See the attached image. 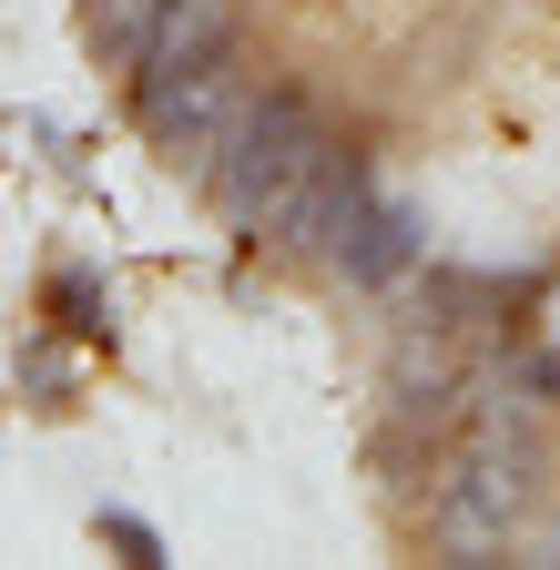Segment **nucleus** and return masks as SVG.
Here are the masks:
<instances>
[{
    "instance_id": "5",
    "label": "nucleus",
    "mask_w": 560,
    "mask_h": 570,
    "mask_svg": "<svg viewBox=\"0 0 560 570\" xmlns=\"http://www.w3.org/2000/svg\"><path fill=\"white\" fill-rule=\"evenodd\" d=\"M225 51H245V0H154L144 51H132L122 82H144V71H194V61H225Z\"/></svg>"
},
{
    "instance_id": "3",
    "label": "nucleus",
    "mask_w": 560,
    "mask_h": 570,
    "mask_svg": "<svg viewBox=\"0 0 560 570\" xmlns=\"http://www.w3.org/2000/svg\"><path fill=\"white\" fill-rule=\"evenodd\" d=\"M367 194H377V154H367V142H336V132H326V154H316L286 194H275V214L255 225V245H265V255H286V265H326L336 235L357 225V204H367Z\"/></svg>"
},
{
    "instance_id": "9",
    "label": "nucleus",
    "mask_w": 560,
    "mask_h": 570,
    "mask_svg": "<svg viewBox=\"0 0 560 570\" xmlns=\"http://www.w3.org/2000/svg\"><path fill=\"white\" fill-rule=\"evenodd\" d=\"M92 540H102L112 560H144V570L164 560V530H154L144 510H122V499H102V510H92Z\"/></svg>"
},
{
    "instance_id": "10",
    "label": "nucleus",
    "mask_w": 560,
    "mask_h": 570,
    "mask_svg": "<svg viewBox=\"0 0 560 570\" xmlns=\"http://www.w3.org/2000/svg\"><path fill=\"white\" fill-rule=\"evenodd\" d=\"M540 407H560V346H520V367H510Z\"/></svg>"
},
{
    "instance_id": "7",
    "label": "nucleus",
    "mask_w": 560,
    "mask_h": 570,
    "mask_svg": "<svg viewBox=\"0 0 560 570\" xmlns=\"http://www.w3.org/2000/svg\"><path fill=\"white\" fill-rule=\"evenodd\" d=\"M82 356L92 346H72L51 316L11 346V387H21V407H41V417H72V377H82Z\"/></svg>"
},
{
    "instance_id": "1",
    "label": "nucleus",
    "mask_w": 560,
    "mask_h": 570,
    "mask_svg": "<svg viewBox=\"0 0 560 570\" xmlns=\"http://www.w3.org/2000/svg\"><path fill=\"white\" fill-rule=\"evenodd\" d=\"M316 154H326V112H316V92H306V82H255L245 112H235L225 142H215V164H204L194 184H204V204H215L225 225L255 235L265 214H275V194H286Z\"/></svg>"
},
{
    "instance_id": "6",
    "label": "nucleus",
    "mask_w": 560,
    "mask_h": 570,
    "mask_svg": "<svg viewBox=\"0 0 560 570\" xmlns=\"http://www.w3.org/2000/svg\"><path fill=\"white\" fill-rule=\"evenodd\" d=\"M41 316L72 336V346L112 356V346H122V285H112L92 255H51V265H41Z\"/></svg>"
},
{
    "instance_id": "4",
    "label": "nucleus",
    "mask_w": 560,
    "mask_h": 570,
    "mask_svg": "<svg viewBox=\"0 0 560 570\" xmlns=\"http://www.w3.org/2000/svg\"><path fill=\"white\" fill-rule=\"evenodd\" d=\"M417 265H429V214H417L407 194H387V184L357 204V225H346L336 255H326V275H346L357 296H397Z\"/></svg>"
},
{
    "instance_id": "2",
    "label": "nucleus",
    "mask_w": 560,
    "mask_h": 570,
    "mask_svg": "<svg viewBox=\"0 0 560 570\" xmlns=\"http://www.w3.org/2000/svg\"><path fill=\"white\" fill-rule=\"evenodd\" d=\"M255 82H265V71H255L245 51L194 61V71H144V82H132V132H144L174 174H204V164H215V142H225V122L245 112Z\"/></svg>"
},
{
    "instance_id": "8",
    "label": "nucleus",
    "mask_w": 560,
    "mask_h": 570,
    "mask_svg": "<svg viewBox=\"0 0 560 570\" xmlns=\"http://www.w3.org/2000/svg\"><path fill=\"white\" fill-rule=\"evenodd\" d=\"M144 21H154V0H82V51H92L102 71H132Z\"/></svg>"
}]
</instances>
